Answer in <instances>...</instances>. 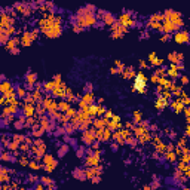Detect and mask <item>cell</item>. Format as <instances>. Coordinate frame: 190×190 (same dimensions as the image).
I'll return each mask as SVG.
<instances>
[{"instance_id":"1","label":"cell","mask_w":190,"mask_h":190,"mask_svg":"<svg viewBox=\"0 0 190 190\" xmlns=\"http://www.w3.org/2000/svg\"><path fill=\"white\" fill-rule=\"evenodd\" d=\"M135 89L140 91V92H143V91L146 89V79H144L141 74H138L137 79H135Z\"/></svg>"}]
</instances>
